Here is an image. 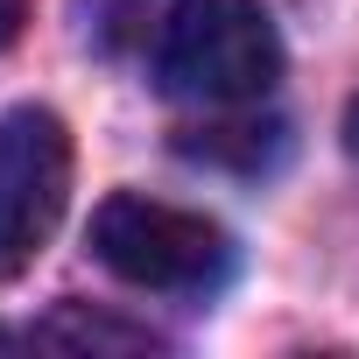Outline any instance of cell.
Listing matches in <instances>:
<instances>
[{"instance_id": "6da1fadb", "label": "cell", "mask_w": 359, "mask_h": 359, "mask_svg": "<svg viewBox=\"0 0 359 359\" xmlns=\"http://www.w3.org/2000/svg\"><path fill=\"white\" fill-rule=\"evenodd\" d=\"M155 78L191 106H254L282 78V43L261 0H176L155 36Z\"/></svg>"}, {"instance_id": "7a4b0ae2", "label": "cell", "mask_w": 359, "mask_h": 359, "mask_svg": "<svg viewBox=\"0 0 359 359\" xmlns=\"http://www.w3.org/2000/svg\"><path fill=\"white\" fill-rule=\"evenodd\" d=\"M92 254L134 282V289H169V296H198V289H219L226 268H233V240L198 219V212H176L162 198H141V191H113L99 212H92Z\"/></svg>"}, {"instance_id": "3957f363", "label": "cell", "mask_w": 359, "mask_h": 359, "mask_svg": "<svg viewBox=\"0 0 359 359\" xmlns=\"http://www.w3.org/2000/svg\"><path fill=\"white\" fill-rule=\"evenodd\" d=\"M71 205V134L50 106H15L0 120V282H15L57 233Z\"/></svg>"}, {"instance_id": "277c9868", "label": "cell", "mask_w": 359, "mask_h": 359, "mask_svg": "<svg viewBox=\"0 0 359 359\" xmlns=\"http://www.w3.org/2000/svg\"><path fill=\"white\" fill-rule=\"evenodd\" d=\"M36 345H71V352H155L162 338L141 331V324L99 317V310H85V303H64L57 317L36 324Z\"/></svg>"}, {"instance_id": "5b68a950", "label": "cell", "mask_w": 359, "mask_h": 359, "mask_svg": "<svg viewBox=\"0 0 359 359\" xmlns=\"http://www.w3.org/2000/svg\"><path fill=\"white\" fill-rule=\"evenodd\" d=\"M184 148L191 155H205V162H240V169H261V162H275L282 155V127L275 120H233V127H198V134H184Z\"/></svg>"}, {"instance_id": "8992f818", "label": "cell", "mask_w": 359, "mask_h": 359, "mask_svg": "<svg viewBox=\"0 0 359 359\" xmlns=\"http://www.w3.org/2000/svg\"><path fill=\"white\" fill-rule=\"evenodd\" d=\"M22 22H29V0H0V50H15Z\"/></svg>"}, {"instance_id": "52a82bcc", "label": "cell", "mask_w": 359, "mask_h": 359, "mask_svg": "<svg viewBox=\"0 0 359 359\" xmlns=\"http://www.w3.org/2000/svg\"><path fill=\"white\" fill-rule=\"evenodd\" d=\"M345 148H352V155H359V99H352V106H345Z\"/></svg>"}, {"instance_id": "ba28073f", "label": "cell", "mask_w": 359, "mask_h": 359, "mask_svg": "<svg viewBox=\"0 0 359 359\" xmlns=\"http://www.w3.org/2000/svg\"><path fill=\"white\" fill-rule=\"evenodd\" d=\"M8 345H15V338H8V331H0V352H8Z\"/></svg>"}]
</instances>
